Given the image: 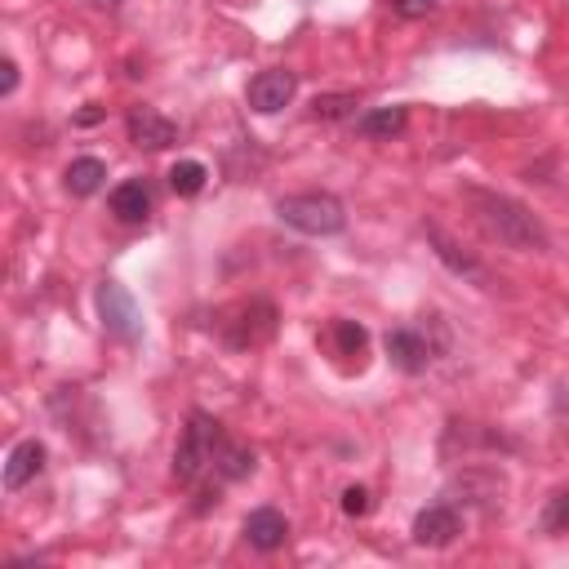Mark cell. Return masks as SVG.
<instances>
[{"label": "cell", "mask_w": 569, "mask_h": 569, "mask_svg": "<svg viewBox=\"0 0 569 569\" xmlns=\"http://www.w3.org/2000/svg\"><path fill=\"white\" fill-rule=\"evenodd\" d=\"M467 204L476 213V222L507 249H547V227L516 200L498 196V191H480V187H467Z\"/></svg>", "instance_id": "6da1fadb"}, {"label": "cell", "mask_w": 569, "mask_h": 569, "mask_svg": "<svg viewBox=\"0 0 569 569\" xmlns=\"http://www.w3.org/2000/svg\"><path fill=\"white\" fill-rule=\"evenodd\" d=\"M222 440H227V436H222L218 418L191 413L187 427H182V436H178V449H173V480H178L182 489L200 485V480L213 471V458H218Z\"/></svg>", "instance_id": "7a4b0ae2"}, {"label": "cell", "mask_w": 569, "mask_h": 569, "mask_svg": "<svg viewBox=\"0 0 569 569\" xmlns=\"http://www.w3.org/2000/svg\"><path fill=\"white\" fill-rule=\"evenodd\" d=\"M280 222L302 231V236H338L347 227V213H342V200L329 196V191H298V196H284L276 204Z\"/></svg>", "instance_id": "3957f363"}, {"label": "cell", "mask_w": 569, "mask_h": 569, "mask_svg": "<svg viewBox=\"0 0 569 569\" xmlns=\"http://www.w3.org/2000/svg\"><path fill=\"white\" fill-rule=\"evenodd\" d=\"M218 333L231 351H249V347H262L271 333H276V307L267 298H244L236 307H227L218 316Z\"/></svg>", "instance_id": "277c9868"}, {"label": "cell", "mask_w": 569, "mask_h": 569, "mask_svg": "<svg viewBox=\"0 0 569 569\" xmlns=\"http://www.w3.org/2000/svg\"><path fill=\"white\" fill-rule=\"evenodd\" d=\"M93 302H98V320H102V329L116 338V342H142V307L133 302V293L120 284V280H102L98 284V293H93Z\"/></svg>", "instance_id": "5b68a950"}, {"label": "cell", "mask_w": 569, "mask_h": 569, "mask_svg": "<svg viewBox=\"0 0 569 569\" xmlns=\"http://www.w3.org/2000/svg\"><path fill=\"white\" fill-rule=\"evenodd\" d=\"M293 93H298V76H293L289 67H267V71H258V76L249 80L244 102H249L253 111L271 116V111L289 107V102H293Z\"/></svg>", "instance_id": "8992f818"}, {"label": "cell", "mask_w": 569, "mask_h": 569, "mask_svg": "<svg viewBox=\"0 0 569 569\" xmlns=\"http://www.w3.org/2000/svg\"><path fill=\"white\" fill-rule=\"evenodd\" d=\"M382 347H387V360H391L400 373H422V369L436 360V347H431V338H427L422 329H413V325L387 329Z\"/></svg>", "instance_id": "52a82bcc"}, {"label": "cell", "mask_w": 569, "mask_h": 569, "mask_svg": "<svg viewBox=\"0 0 569 569\" xmlns=\"http://www.w3.org/2000/svg\"><path fill=\"white\" fill-rule=\"evenodd\" d=\"M458 533H462V520L449 502H431L413 516V542L418 547H449Z\"/></svg>", "instance_id": "ba28073f"}, {"label": "cell", "mask_w": 569, "mask_h": 569, "mask_svg": "<svg viewBox=\"0 0 569 569\" xmlns=\"http://www.w3.org/2000/svg\"><path fill=\"white\" fill-rule=\"evenodd\" d=\"M129 142L147 147V151H164L178 142V124L169 116H160L156 107H133L129 111Z\"/></svg>", "instance_id": "9c48e42d"}, {"label": "cell", "mask_w": 569, "mask_h": 569, "mask_svg": "<svg viewBox=\"0 0 569 569\" xmlns=\"http://www.w3.org/2000/svg\"><path fill=\"white\" fill-rule=\"evenodd\" d=\"M427 240H431L436 258H440V262H445L453 276H462V280H471V284H480V289H493V276H489V271H485V267H480L471 253H462V249H458V244H453V240H449V236H445L436 222H427Z\"/></svg>", "instance_id": "30bf717a"}, {"label": "cell", "mask_w": 569, "mask_h": 569, "mask_svg": "<svg viewBox=\"0 0 569 569\" xmlns=\"http://www.w3.org/2000/svg\"><path fill=\"white\" fill-rule=\"evenodd\" d=\"M40 467H44V445L40 440H18L4 458V489L18 493L22 485H31L40 476Z\"/></svg>", "instance_id": "8fae6325"}, {"label": "cell", "mask_w": 569, "mask_h": 569, "mask_svg": "<svg viewBox=\"0 0 569 569\" xmlns=\"http://www.w3.org/2000/svg\"><path fill=\"white\" fill-rule=\"evenodd\" d=\"M244 538H249V547H258V551H280L284 538H289V520H284L276 507H258V511H249V520H244Z\"/></svg>", "instance_id": "7c38bea8"}, {"label": "cell", "mask_w": 569, "mask_h": 569, "mask_svg": "<svg viewBox=\"0 0 569 569\" xmlns=\"http://www.w3.org/2000/svg\"><path fill=\"white\" fill-rule=\"evenodd\" d=\"M107 209H111L120 222H147V213H151V187H147L142 178H129V182H120V187L107 196Z\"/></svg>", "instance_id": "4fadbf2b"}, {"label": "cell", "mask_w": 569, "mask_h": 569, "mask_svg": "<svg viewBox=\"0 0 569 569\" xmlns=\"http://www.w3.org/2000/svg\"><path fill=\"white\" fill-rule=\"evenodd\" d=\"M405 107H369V111H360L356 116V133H365V138H396V133H405Z\"/></svg>", "instance_id": "5bb4252c"}, {"label": "cell", "mask_w": 569, "mask_h": 569, "mask_svg": "<svg viewBox=\"0 0 569 569\" xmlns=\"http://www.w3.org/2000/svg\"><path fill=\"white\" fill-rule=\"evenodd\" d=\"M102 178H107V164H102L98 156H80V160H71L67 173H62V182H67L71 196H93V191L102 187Z\"/></svg>", "instance_id": "9a60e30c"}, {"label": "cell", "mask_w": 569, "mask_h": 569, "mask_svg": "<svg viewBox=\"0 0 569 569\" xmlns=\"http://www.w3.org/2000/svg\"><path fill=\"white\" fill-rule=\"evenodd\" d=\"M325 342L333 347V356H365V347H369V333H365V325H356V320H329V329H325Z\"/></svg>", "instance_id": "2e32d148"}, {"label": "cell", "mask_w": 569, "mask_h": 569, "mask_svg": "<svg viewBox=\"0 0 569 569\" xmlns=\"http://www.w3.org/2000/svg\"><path fill=\"white\" fill-rule=\"evenodd\" d=\"M249 471H253V449L222 440V449H218V458H213V476H218V480H244Z\"/></svg>", "instance_id": "e0dca14e"}, {"label": "cell", "mask_w": 569, "mask_h": 569, "mask_svg": "<svg viewBox=\"0 0 569 569\" xmlns=\"http://www.w3.org/2000/svg\"><path fill=\"white\" fill-rule=\"evenodd\" d=\"M204 182H209V169H204L200 160H178V164L169 169V187H173L178 196H196Z\"/></svg>", "instance_id": "ac0fdd59"}, {"label": "cell", "mask_w": 569, "mask_h": 569, "mask_svg": "<svg viewBox=\"0 0 569 569\" xmlns=\"http://www.w3.org/2000/svg\"><path fill=\"white\" fill-rule=\"evenodd\" d=\"M356 111V93H320L316 102H311V116L316 120H342V116H351Z\"/></svg>", "instance_id": "d6986e66"}, {"label": "cell", "mask_w": 569, "mask_h": 569, "mask_svg": "<svg viewBox=\"0 0 569 569\" xmlns=\"http://www.w3.org/2000/svg\"><path fill=\"white\" fill-rule=\"evenodd\" d=\"M542 529H547V533H569V489H560V493L551 498V507H547V516H542Z\"/></svg>", "instance_id": "ffe728a7"}, {"label": "cell", "mask_w": 569, "mask_h": 569, "mask_svg": "<svg viewBox=\"0 0 569 569\" xmlns=\"http://www.w3.org/2000/svg\"><path fill=\"white\" fill-rule=\"evenodd\" d=\"M342 511H347V516H365V511H369V489L347 485V489H342Z\"/></svg>", "instance_id": "44dd1931"}, {"label": "cell", "mask_w": 569, "mask_h": 569, "mask_svg": "<svg viewBox=\"0 0 569 569\" xmlns=\"http://www.w3.org/2000/svg\"><path fill=\"white\" fill-rule=\"evenodd\" d=\"M391 4H396L400 18H427L436 9V0H391Z\"/></svg>", "instance_id": "7402d4cb"}, {"label": "cell", "mask_w": 569, "mask_h": 569, "mask_svg": "<svg viewBox=\"0 0 569 569\" xmlns=\"http://www.w3.org/2000/svg\"><path fill=\"white\" fill-rule=\"evenodd\" d=\"M0 71H4V76H0V93H13V89H18V67H13V58H4Z\"/></svg>", "instance_id": "603a6c76"}, {"label": "cell", "mask_w": 569, "mask_h": 569, "mask_svg": "<svg viewBox=\"0 0 569 569\" xmlns=\"http://www.w3.org/2000/svg\"><path fill=\"white\" fill-rule=\"evenodd\" d=\"M76 120H80V124H98V120H102V107H93V102H89V107H84Z\"/></svg>", "instance_id": "cb8c5ba5"}, {"label": "cell", "mask_w": 569, "mask_h": 569, "mask_svg": "<svg viewBox=\"0 0 569 569\" xmlns=\"http://www.w3.org/2000/svg\"><path fill=\"white\" fill-rule=\"evenodd\" d=\"M89 4H93V9H120L124 0H89Z\"/></svg>", "instance_id": "d4e9b609"}]
</instances>
